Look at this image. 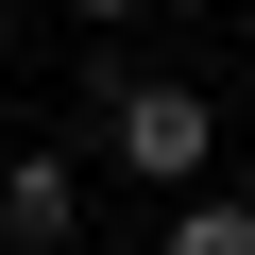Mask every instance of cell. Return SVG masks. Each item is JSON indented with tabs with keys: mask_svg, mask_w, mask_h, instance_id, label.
<instances>
[{
	"mask_svg": "<svg viewBox=\"0 0 255 255\" xmlns=\"http://www.w3.org/2000/svg\"><path fill=\"white\" fill-rule=\"evenodd\" d=\"M51 17H136V0H51Z\"/></svg>",
	"mask_w": 255,
	"mask_h": 255,
	"instance_id": "obj_4",
	"label": "cell"
},
{
	"mask_svg": "<svg viewBox=\"0 0 255 255\" xmlns=\"http://www.w3.org/2000/svg\"><path fill=\"white\" fill-rule=\"evenodd\" d=\"M85 238V170L68 153H0V255H68Z\"/></svg>",
	"mask_w": 255,
	"mask_h": 255,
	"instance_id": "obj_2",
	"label": "cell"
},
{
	"mask_svg": "<svg viewBox=\"0 0 255 255\" xmlns=\"http://www.w3.org/2000/svg\"><path fill=\"white\" fill-rule=\"evenodd\" d=\"M153 255H255V204L238 187H170L153 204Z\"/></svg>",
	"mask_w": 255,
	"mask_h": 255,
	"instance_id": "obj_3",
	"label": "cell"
},
{
	"mask_svg": "<svg viewBox=\"0 0 255 255\" xmlns=\"http://www.w3.org/2000/svg\"><path fill=\"white\" fill-rule=\"evenodd\" d=\"M85 102H102V170H136V187H153V204H170V187H204V170H221V102H204V85H187V68H102V85H85Z\"/></svg>",
	"mask_w": 255,
	"mask_h": 255,
	"instance_id": "obj_1",
	"label": "cell"
},
{
	"mask_svg": "<svg viewBox=\"0 0 255 255\" xmlns=\"http://www.w3.org/2000/svg\"><path fill=\"white\" fill-rule=\"evenodd\" d=\"M17 17H34V0H0V51H17Z\"/></svg>",
	"mask_w": 255,
	"mask_h": 255,
	"instance_id": "obj_5",
	"label": "cell"
}]
</instances>
